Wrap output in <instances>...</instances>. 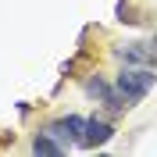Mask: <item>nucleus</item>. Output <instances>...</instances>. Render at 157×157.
Here are the masks:
<instances>
[{"label":"nucleus","mask_w":157,"mask_h":157,"mask_svg":"<svg viewBox=\"0 0 157 157\" xmlns=\"http://www.w3.org/2000/svg\"><path fill=\"white\" fill-rule=\"evenodd\" d=\"M50 136H57L64 147L68 143H82V132H86V118H78V114H68V118H61V121H54V125H47Z\"/></svg>","instance_id":"f03ea898"},{"label":"nucleus","mask_w":157,"mask_h":157,"mask_svg":"<svg viewBox=\"0 0 157 157\" xmlns=\"http://www.w3.org/2000/svg\"><path fill=\"white\" fill-rule=\"evenodd\" d=\"M114 86H118V93L125 97V104H136V100H143L150 89L157 86V75L147 64H125V68L118 71Z\"/></svg>","instance_id":"f257e3e1"},{"label":"nucleus","mask_w":157,"mask_h":157,"mask_svg":"<svg viewBox=\"0 0 157 157\" xmlns=\"http://www.w3.org/2000/svg\"><path fill=\"white\" fill-rule=\"evenodd\" d=\"M114 136V128L107 125V121H100V118H89L86 121V132H82V143H78V147H104V143H107V139Z\"/></svg>","instance_id":"7ed1b4c3"},{"label":"nucleus","mask_w":157,"mask_h":157,"mask_svg":"<svg viewBox=\"0 0 157 157\" xmlns=\"http://www.w3.org/2000/svg\"><path fill=\"white\" fill-rule=\"evenodd\" d=\"M118 57L125 61V64H150L157 54H154V47H147V43H125V47L118 50Z\"/></svg>","instance_id":"20e7f679"},{"label":"nucleus","mask_w":157,"mask_h":157,"mask_svg":"<svg viewBox=\"0 0 157 157\" xmlns=\"http://www.w3.org/2000/svg\"><path fill=\"white\" fill-rule=\"evenodd\" d=\"M150 47H154V54H157V39H154V43H150Z\"/></svg>","instance_id":"423d86ee"},{"label":"nucleus","mask_w":157,"mask_h":157,"mask_svg":"<svg viewBox=\"0 0 157 157\" xmlns=\"http://www.w3.org/2000/svg\"><path fill=\"white\" fill-rule=\"evenodd\" d=\"M64 150H68V147H64L57 136H50L47 128H43V132L36 136V143H32V154H54V157H57V154H64Z\"/></svg>","instance_id":"39448f33"}]
</instances>
